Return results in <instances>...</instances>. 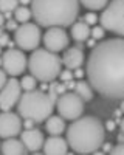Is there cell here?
<instances>
[{
    "instance_id": "29",
    "label": "cell",
    "mask_w": 124,
    "mask_h": 155,
    "mask_svg": "<svg viewBox=\"0 0 124 155\" xmlns=\"http://www.w3.org/2000/svg\"><path fill=\"white\" fill-rule=\"evenodd\" d=\"M8 44H9V36L8 34H5V33H2L0 34V47H8Z\"/></svg>"
},
{
    "instance_id": "16",
    "label": "cell",
    "mask_w": 124,
    "mask_h": 155,
    "mask_svg": "<svg viewBox=\"0 0 124 155\" xmlns=\"http://www.w3.org/2000/svg\"><path fill=\"white\" fill-rule=\"evenodd\" d=\"M0 152L5 155H22L27 153V147L23 146L22 140H17L16 137L5 138V141L0 144Z\"/></svg>"
},
{
    "instance_id": "40",
    "label": "cell",
    "mask_w": 124,
    "mask_h": 155,
    "mask_svg": "<svg viewBox=\"0 0 124 155\" xmlns=\"http://www.w3.org/2000/svg\"><path fill=\"white\" fill-rule=\"evenodd\" d=\"M2 33H3V31H2V27H0V34H2Z\"/></svg>"
},
{
    "instance_id": "25",
    "label": "cell",
    "mask_w": 124,
    "mask_h": 155,
    "mask_svg": "<svg viewBox=\"0 0 124 155\" xmlns=\"http://www.w3.org/2000/svg\"><path fill=\"white\" fill-rule=\"evenodd\" d=\"M84 22L87 23V25H96V22H98V16H96V12H87V14L84 16Z\"/></svg>"
},
{
    "instance_id": "42",
    "label": "cell",
    "mask_w": 124,
    "mask_h": 155,
    "mask_svg": "<svg viewBox=\"0 0 124 155\" xmlns=\"http://www.w3.org/2000/svg\"><path fill=\"white\" fill-rule=\"evenodd\" d=\"M0 53H2V47H0Z\"/></svg>"
},
{
    "instance_id": "27",
    "label": "cell",
    "mask_w": 124,
    "mask_h": 155,
    "mask_svg": "<svg viewBox=\"0 0 124 155\" xmlns=\"http://www.w3.org/2000/svg\"><path fill=\"white\" fill-rule=\"evenodd\" d=\"M59 78H60V79L64 81V82H68V81H71V79H73V71H71V70H68V68H67V70H64V71L60 70Z\"/></svg>"
},
{
    "instance_id": "26",
    "label": "cell",
    "mask_w": 124,
    "mask_h": 155,
    "mask_svg": "<svg viewBox=\"0 0 124 155\" xmlns=\"http://www.w3.org/2000/svg\"><path fill=\"white\" fill-rule=\"evenodd\" d=\"M65 92V85L62 84H51V90H50V93H53L54 96H59Z\"/></svg>"
},
{
    "instance_id": "37",
    "label": "cell",
    "mask_w": 124,
    "mask_h": 155,
    "mask_svg": "<svg viewBox=\"0 0 124 155\" xmlns=\"http://www.w3.org/2000/svg\"><path fill=\"white\" fill-rule=\"evenodd\" d=\"M119 127H121V132H124V118L119 121Z\"/></svg>"
},
{
    "instance_id": "32",
    "label": "cell",
    "mask_w": 124,
    "mask_h": 155,
    "mask_svg": "<svg viewBox=\"0 0 124 155\" xmlns=\"http://www.w3.org/2000/svg\"><path fill=\"white\" fill-rule=\"evenodd\" d=\"M106 129H107V130H113V129H115V123L113 121H107V126H106Z\"/></svg>"
},
{
    "instance_id": "22",
    "label": "cell",
    "mask_w": 124,
    "mask_h": 155,
    "mask_svg": "<svg viewBox=\"0 0 124 155\" xmlns=\"http://www.w3.org/2000/svg\"><path fill=\"white\" fill-rule=\"evenodd\" d=\"M19 6V0H0V12L11 14Z\"/></svg>"
},
{
    "instance_id": "13",
    "label": "cell",
    "mask_w": 124,
    "mask_h": 155,
    "mask_svg": "<svg viewBox=\"0 0 124 155\" xmlns=\"http://www.w3.org/2000/svg\"><path fill=\"white\" fill-rule=\"evenodd\" d=\"M20 140L23 146L27 147V150L30 152H37L39 149H42V144H44V134L39 130V129H34V127H30V129H25L23 132H20Z\"/></svg>"
},
{
    "instance_id": "35",
    "label": "cell",
    "mask_w": 124,
    "mask_h": 155,
    "mask_svg": "<svg viewBox=\"0 0 124 155\" xmlns=\"http://www.w3.org/2000/svg\"><path fill=\"white\" fill-rule=\"evenodd\" d=\"M3 25H5V14L0 12V27H3Z\"/></svg>"
},
{
    "instance_id": "19",
    "label": "cell",
    "mask_w": 124,
    "mask_h": 155,
    "mask_svg": "<svg viewBox=\"0 0 124 155\" xmlns=\"http://www.w3.org/2000/svg\"><path fill=\"white\" fill-rule=\"evenodd\" d=\"M73 92L76 93L78 96H81L85 102H89V101L93 99V88H92L90 82H85V81H78V82H74Z\"/></svg>"
},
{
    "instance_id": "20",
    "label": "cell",
    "mask_w": 124,
    "mask_h": 155,
    "mask_svg": "<svg viewBox=\"0 0 124 155\" xmlns=\"http://www.w3.org/2000/svg\"><path fill=\"white\" fill-rule=\"evenodd\" d=\"M33 17V12H31V8H28L27 5H22V6H17L14 9V19L20 23H25V22H30V19Z\"/></svg>"
},
{
    "instance_id": "5",
    "label": "cell",
    "mask_w": 124,
    "mask_h": 155,
    "mask_svg": "<svg viewBox=\"0 0 124 155\" xmlns=\"http://www.w3.org/2000/svg\"><path fill=\"white\" fill-rule=\"evenodd\" d=\"M27 67L39 82H53L56 78H59L62 61L57 53H53L47 48H36L28 58Z\"/></svg>"
},
{
    "instance_id": "8",
    "label": "cell",
    "mask_w": 124,
    "mask_h": 155,
    "mask_svg": "<svg viewBox=\"0 0 124 155\" xmlns=\"http://www.w3.org/2000/svg\"><path fill=\"white\" fill-rule=\"evenodd\" d=\"M41 41H42V33H41L39 25L36 23L25 22V23H20L14 30V42L23 51L36 50L39 47Z\"/></svg>"
},
{
    "instance_id": "24",
    "label": "cell",
    "mask_w": 124,
    "mask_h": 155,
    "mask_svg": "<svg viewBox=\"0 0 124 155\" xmlns=\"http://www.w3.org/2000/svg\"><path fill=\"white\" fill-rule=\"evenodd\" d=\"M90 36L95 39V41H99L106 36V30L103 27H98V25H93V28L90 30Z\"/></svg>"
},
{
    "instance_id": "1",
    "label": "cell",
    "mask_w": 124,
    "mask_h": 155,
    "mask_svg": "<svg viewBox=\"0 0 124 155\" xmlns=\"http://www.w3.org/2000/svg\"><path fill=\"white\" fill-rule=\"evenodd\" d=\"M87 79L99 95L124 98V37H112L93 47L87 58Z\"/></svg>"
},
{
    "instance_id": "41",
    "label": "cell",
    "mask_w": 124,
    "mask_h": 155,
    "mask_svg": "<svg viewBox=\"0 0 124 155\" xmlns=\"http://www.w3.org/2000/svg\"><path fill=\"white\" fill-rule=\"evenodd\" d=\"M0 65H2V58H0Z\"/></svg>"
},
{
    "instance_id": "21",
    "label": "cell",
    "mask_w": 124,
    "mask_h": 155,
    "mask_svg": "<svg viewBox=\"0 0 124 155\" xmlns=\"http://www.w3.org/2000/svg\"><path fill=\"white\" fill-rule=\"evenodd\" d=\"M79 3H82L87 9H104L106 5L109 3V0H79Z\"/></svg>"
},
{
    "instance_id": "31",
    "label": "cell",
    "mask_w": 124,
    "mask_h": 155,
    "mask_svg": "<svg viewBox=\"0 0 124 155\" xmlns=\"http://www.w3.org/2000/svg\"><path fill=\"white\" fill-rule=\"evenodd\" d=\"M17 27H19V25H17V20H16V19L6 22V28H8V30H16Z\"/></svg>"
},
{
    "instance_id": "15",
    "label": "cell",
    "mask_w": 124,
    "mask_h": 155,
    "mask_svg": "<svg viewBox=\"0 0 124 155\" xmlns=\"http://www.w3.org/2000/svg\"><path fill=\"white\" fill-rule=\"evenodd\" d=\"M84 59H85L84 51H82V48H79V47L65 48L64 56L60 58L62 64H64L65 68H68V70H76V68H79L82 64H84Z\"/></svg>"
},
{
    "instance_id": "33",
    "label": "cell",
    "mask_w": 124,
    "mask_h": 155,
    "mask_svg": "<svg viewBox=\"0 0 124 155\" xmlns=\"http://www.w3.org/2000/svg\"><path fill=\"white\" fill-rule=\"evenodd\" d=\"M73 76H76V78H82V76H84V71L81 70V67H79V68H76V73H74Z\"/></svg>"
},
{
    "instance_id": "39",
    "label": "cell",
    "mask_w": 124,
    "mask_h": 155,
    "mask_svg": "<svg viewBox=\"0 0 124 155\" xmlns=\"http://www.w3.org/2000/svg\"><path fill=\"white\" fill-rule=\"evenodd\" d=\"M121 112L124 113V98H122V101H121Z\"/></svg>"
},
{
    "instance_id": "12",
    "label": "cell",
    "mask_w": 124,
    "mask_h": 155,
    "mask_svg": "<svg viewBox=\"0 0 124 155\" xmlns=\"http://www.w3.org/2000/svg\"><path fill=\"white\" fill-rule=\"evenodd\" d=\"M22 132L20 115H16L9 110H2L0 113V138L17 137Z\"/></svg>"
},
{
    "instance_id": "28",
    "label": "cell",
    "mask_w": 124,
    "mask_h": 155,
    "mask_svg": "<svg viewBox=\"0 0 124 155\" xmlns=\"http://www.w3.org/2000/svg\"><path fill=\"white\" fill-rule=\"evenodd\" d=\"M110 153H113V155H124V143H118L116 146H113L110 149Z\"/></svg>"
},
{
    "instance_id": "4",
    "label": "cell",
    "mask_w": 124,
    "mask_h": 155,
    "mask_svg": "<svg viewBox=\"0 0 124 155\" xmlns=\"http://www.w3.org/2000/svg\"><path fill=\"white\" fill-rule=\"evenodd\" d=\"M56 98L53 93H47L42 90H30L20 95L17 101V112L20 118L31 120L34 123H44L56 107Z\"/></svg>"
},
{
    "instance_id": "14",
    "label": "cell",
    "mask_w": 124,
    "mask_h": 155,
    "mask_svg": "<svg viewBox=\"0 0 124 155\" xmlns=\"http://www.w3.org/2000/svg\"><path fill=\"white\" fill-rule=\"evenodd\" d=\"M42 149L44 153L47 155H62V153H67L68 143L60 135H50L47 140H44Z\"/></svg>"
},
{
    "instance_id": "34",
    "label": "cell",
    "mask_w": 124,
    "mask_h": 155,
    "mask_svg": "<svg viewBox=\"0 0 124 155\" xmlns=\"http://www.w3.org/2000/svg\"><path fill=\"white\" fill-rule=\"evenodd\" d=\"M101 147H104V150H106V152H110L112 144H109V143H103V146H101Z\"/></svg>"
},
{
    "instance_id": "18",
    "label": "cell",
    "mask_w": 124,
    "mask_h": 155,
    "mask_svg": "<svg viewBox=\"0 0 124 155\" xmlns=\"http://www.w3.org/2000/svg\"><path fill=\"white\" fill-rule=\"evenodd\" d=\"M71 37L76 42H85L90 37V25H87L84 20L82 22H73L71 25Z\"/></svg>"
},
{
    "instance_id": "30",
    "label": "cell",
    "mask_w": 124,
    "mask_h": 155,
    "mask_svg": "<svg viewBox=\"0 0 124 155\" xmlns=\"http://www.w3.org/2000/svg\"><path fill=\"white\" fill-rule=\"evenodd\" d=\"M6 81H8V74H6V71H5L3 68H0V88H2V87L6 84Z\"/></svg>"
},
{
    "instance_id": "7",
    "label": "cell",
    "mask_w": 124,
    "mask_h": 155,
    "mask_svg": "<svg viewBox=\"0 0 124 155\" xmlns=\"http://www.w3.org/2000/svg\"><path fill=\"white\" fill-rule=\"evenodd\" d=\"M85 101L78 96L74 92H64L56 98V110L57 113L67 121H74L76 118L82 116Z\"/></svg>"
},
{
    "instance_id": "11",
    "label": "cell",
    "mask_w": 124,
    "mask_h": 155,
    "mask_svg": "<svg viewBox=\"0 0 124 155\" xmlns=\"http://www.w3.org/2000/svg\"><path fill=\"white\" fill-rule=\"evenodd\" d=\"M22 95L20 82L14 76L6 81V84L0 88V110H11L17 104V101Z\"/></svg>"
},
{
    "instance_id": "17",
    "label": "cell",
    "mask_w": 124,
    "mask_h": 155,
    "mask_svg": "<svg viewBox=\"0 0 124 155\" xmlns=\"http://www.w3.org/2000/svg\"><path fill=\"white\" fill-rule=\"evenodd\" d=\"M45 129L50 135H60L65 130V120L60 115H57V116L50 115L45 120Z\"/></svg>"
},
{
    "instance_id": "3",
    "label": "cell",
    "mask_w": 124,
    "mask_h": 155,
    "mask_svg": "<svg viewBox=\"0 0 124 155\" xmlns=\"http://www.w3.org/2000/svg\"><path fill=\"white\" fill-rule=\"evenodd\" d=\"M31 12L39 27H70L79 14V0H31Z\"/></svg>"
},
{
    "instance_id": "36",
    "label": "cell",
    "mask_w": 124,
    "mask_h": 155,
    "mask_svg": "<svg viewBox=\"0 0 124 155\" xmlns=\"http://www.w3.org/2000/svg\"><path fill=\"white\" fill-rule=\"evenodd\" d=\"M118 143H124V132H121L118 135Z\"/></svg>"
},
{
    "instance_id": "23",
    "label": "cell",
    "mask_w": 124,
    "mask_h": 155,
    "mask_svg": "<svg viewBox=\"0 0 124 155\" xmlns=\"http://www.w3.org/2000/svg\"><path fill=\"white\" fill-rule=\"evenodd\" d=\"M37 85V79L33 76V74H27V76H23L22 78V81H20V87L22 90H25V92H30V90H34Z\"/></svg>"
},
{
    "instance_id": "10",
    "label": "cell",
    "mask_w": 124,
    "mask_h": 155,
    "mask_svg": "<svg viewBox=\"0 0 124 155\" xmlns=\"http://www.w3.org/2000/svg\"><path fill=\"white\" fill-rule=\"evenodd\" d=\"M42 41L47 50L53 51V53H59V51L65 50L68 47L70 37L62 27H48Z\"/></svg>"
},
{
    "instance_id": "6",
    "label": "cell",
    "mask_w": 124,
    "mask_h": 155,
    "mask_svg": "<svg viewBox=\"0 0 124 155\" xmlns=\"http://www.w3.org/2000/svg\"><path fill=\"white\" fill-rule=\"evenodd\" d=\"M101 27L106 31L124 37V0H112L101 12Z\"/></svg>"
},
{
    "instance_id": "2",
    "label": "cell",
    "mask_w": 124,
    "mask_h": 155,
    "mask_svg": "<svg viewBox=\"0 0 124 155\" xmlns=\"http://www.w3.org/2000/svg\"><path fill=\"white\" fill-rule=\"evenodd\" d=\"M67 143L76 153H93L106 140V127L95 116H79L67 127Z\"/></svg>"
},
{
    "instance_id": "9",
    "label": "cell",
    "mask_w": 124,
    "mask_h": 155,
    "mask_svg": "<svg viewBox=\"0 0 124 155\" xmlns=\"http://www.w3.org/2000/svg\"><path fill=\"white\" fill-rule=\"evenodd\" d=\"M28 58L20 48H8L2 54V68L9 76H19L25 71Z\"/></svg>"
},
{
    "instance_id": "38",
    "label": "cell",
    "mask_w": 124,
    "mask_h": 155,
    "mask_svg": "<svg viewBox=\"0 0 124 155\" xmlns=\"http://www.w3.org/2000/svg\"><path fill=\"white\" fill-rule=\"evenodd\" d=\"M19 3H23V5H28V3H31V0H19Z\"/></svg>"
}]
</instances>
